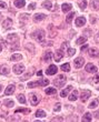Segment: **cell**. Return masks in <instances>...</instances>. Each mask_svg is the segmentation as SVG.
<instances>
[{
	"label": "cell",
	"instance_id": "cell-1",
	"mask_svg": "<svg viewBox=\"0 0 99 122\" xmlns=\"http://www.w3.org/2000/svg\"><path fill=\"white\" fill-rule=\"evenodd\" d=\"M31 36H32V38H35L38 42H42L45 40V31L44 30H36L35 32H32Z\"/></svg>",
	"mask_w": 99,
	"mask_h": 122
},
{
	"label": "cell",
	"instance_id": "cell-2",
	"mask_svg": "<svg viewBox=\"0 0 99 122\" xmlns=\"http://www.w3.org/2000/svg\"><path fill=\"white\" fill-rule=\"evenodd\" d=\"M7 40L8 42L10 43V44H15V49L16 48H18V42H19V37L16 35V33H11L9 36L7 37Z\"/></svg>",
	"mask_w": 99,
	"mask_h": 122
},
{
	"label": "cell",
	"instance_id": "cell-3",
	"mask_svg": "<svg viewBox=\"0 0 99 122\" xmlns=\"http://www.w3.org/2000/svg\"><path fill=\"white\" fill-rule=\"evenodd\" d=\"M49 84V80L47 79H42V80H39V81H36V82H29L27 84L28 88H33V87H38V86H48Z\"/></svg>",
	"mask_w": 99,
	"mask_h": 122
},
{
	"label": "cell",
	"instance_id": "cell-4",
	"mask_svg": "<svg viewBox=\"0 0 99 122\" xmlns=\"http://www.w3.org/2000/svg\"><path fill=\"white\" fill-rule=\"evenodd\" d=\"M66 75H63V74H60L57 77V79L54 81V83H55V86L56 87H59V88H63V86L66 83Z\"/></svg>",
	"mask_w": 99,
	"mask_h": 122
},
{
	"label": "cell",
	"instance_id": "cell-5",
	"mask_svg": "<svg viewBox=\"0 0 99 122\" xmlns=\"http://www.w3.org/2000/svg\"><path fill=\"white\" fill-rule=\"evenodd\" d=\"M91 96V92L89 90H82L80 92V100L82 102H86V101L89 99V97Z\"/></svg>",
	"mask_w": 99,
	"mask_h": 122
},
{
	"label": "cell",
	"instance_id": "cell-6",
	"mask_svg": "<svg viewBox=\"0 0 99 122\" xmlns=\"http://www.w3.org/2000/svg\"><path fill=\"white\" fill-rule=\"evenodd\" d=\"M14 72L16 74H21L22 72L25 71V65H21V63H18V65H14Z\"/></svg>",
	"mask_w": 99,
	"mask_h": 122
},
{
	"label": "cell",
	"instance_id": "cell-7",
	"mask_svg": "<svg viewBox=\"0 0 99 122\" xmlns=\"http://www.w3.org/2000/svg\"><path fill=\"white\" fill-rule=\"evenodd\" d=\"M75 67L77 69H80L82 65H84V63H85V59L82 57H78V58H76L75 59Z\"/></svg>",
	"mask_w": 99,
	"mask_h": 122
},
{
	"label": "cell",
	"instance_id": "cell-8",
	"mask_svg": "<svg viewBox=\"0 0 99 122\" xmlns=\"http://www.w3.org/2000/svg\"><path fill=\"white\" fill-rule=\"evenodd\" d=\"M57 70H58V68L55 65H49V68L46 70V73L48 75H54L55 73H57Z\"/></svg>",
	"mask_w": 99,
	"mask_h": 122
},
{
	"label": "cell",
	"instance_id": "cell-9",
	"mask_svg": "<svg viewBox=\"0 0 99 122\" xmlns=\"http://www.w3.org/2000/svg\"><path fill=\"white\" fill-rule=\"evenodd\" d=\"M86 71L89 72V73H95V72H98V69H97V67L95 65L88 63V65H86Z\"/></svg>",
	"mask_w": 99,
	"mask_h": 122
},
{
	"label": "cell",
	"instance_id": "cell-10",
	"mask_svg": "<svg viewBox=\"0 0 99 122\" xmlns=\"http://www.w3.org/2000/svg\"><path fill=\"white\" fill-rule=\"evenodd\" d=\"M88 54H89V57H91V58H98L99 51H98V49H96V48H90L88 50Z\"/></svg>",
	"mask_w": 99,
	"mask_h": 122
},
{
	"label": "cell",
	"instance_id": "cell-11",
	"mask_svg": "<svg viewBox=\"0 0 99 122\" xmlns=\"http://www.w3.org/2000/svg\"><path fill=\"white\" fill-rule=\"evenodd\" d=\"M30 97H31L30 98V103L32 104V105H37V104L39 103V100H40V99H39V97H38L37 94L32 93Z\"/></svg>",
	"mask_w": 99,
	"mask_h": 122
},
{
	"label": "cell",
	"instance_id": "cell-12",
	"mask_svg": "<svg viewBox=\"0 0 99 122\" xmlns=\"http://www.w3.org/2000/svg\"><path fill=\"white\" fill-rule=\"evenodd\" d=\"M15 84H9V86L6 88V90H4V93L7 94V96H10V94H12L14 92H15Z\"/></svg>",
	"mask_w": 99,
	"mask_h": 122
},
{
	"label": "cell",
	"instance_id": "cell-13",
	"mask_svg": "<svg viewBox=\"0 0 99 122\" xmlns=\"http://www.w3.org/2000/svg\"><path fill=\"white\" fill-rule=\"evenodd\" d=\"M63 57V50H57L55 52V61L56 62H59L61 60V58Z\"/></svg>",
	"mask_w": 99,
	"mask_h": 122
},
{
	"label": "cell",
	"instance_id": "cell-14",
	"mask_svg": "<svg viewBox=\"0 0 99 122\" xmlns=\"http://www.w3.org/2000/svg\"><path fill=\"white\" fill-rule=\"evenodd\" d=\"M45 18H47V16L44 13H36L35 16H33V20L36 22H39L41 21V20H44Z\"/></svg>",
	"mask_w": 99,
	"mask_h": 122
},
{
	"label": "cell",
	"instance_id": "cell-15",
	"mask_svg": "<svg viewBox=\"0 0 99 122\" xmlns=\"http://www.w3.org/2000/svg\"><path fill=\"white\" fill-rule=\"evenodd\" d=\"M86 23V18L85 17H79V18L76 19V26L77 27H82Z\"/></svg>",
	"mask_w": 99,
	"mask_h": 122
},
{
	"label": "cell",
	"instance_id": "cell-16",
	"mask_svg": "<svg viewBox=\"0 0 99 122\" xmlns=\"http://www.w3.org/2000/svg\"><path fill=\"white\" fill-rule=\"evenodd\" d=\"M71 89H72V87L71 86H68L66 88V89H63L61 92H60V97L61 98H65V97H67V94L69 93L70 91H71Z\"/></svg>",
	"mask_w": 99,
	"mask_h": 122
},
{
	"label": "cell",
	"instance_id": "cell-17",
	"mask_svg": "<svg viewBox=\"0 0 99 122\" xmlns=\"http://www.w3.org/2000/svg\"><path fill=\"white\" fill-rule=\"evenodd\" d=\"M9 73V68H8V65H0V74H8Z\"/></svg>",
	"mask_w": 99,
	"mask_h": 122
},
{
	"label": "cell",
	"instance_id": "cell-18",
	"mask_svg": "<svg viewBox=\"0 0 99 122\" xmlns=\"http://www.w3.org/2000/svg\"><path fill=\"white\" fill-rule=\"evenodd\" d=\"M90 7L94 10H99V0H91L90 1Z\"/></svg>",
	"mask_w": 99,
	"mask_h": 122
},
{
	"label": "cell",
	"instance_id": "cell-19",
	"mask_svg": "<svg viewBox=\"0 0 99 122\" xmlns=\"http://www.w3.org/2000/svg\"><path fill=\"white\" fill-rule=\"evenodd\" d=\"M2 26H4V29H8V28H11L12 27V20L11 19H6L4 21V23H2Z\"/></svg>",
	"mask_w": 99,
	"mask_h": 122
},
{
	"label": "cell",
	"instance_id": "cell-20",
	"mask_svg": "<svg viewBox=\"0 0 99 122\" xmlns=\"http://www.w3.org/2000/svg\"><path fill=\"white\" fill-rule=\"evenodd\" d=\"M70 101H76L78 99V91L77 90H73L72 91V93L69 96V98H68Z\"/></svg>",
	"mask_w": 99,
	"mask_h": 122
},
{
	"label": "cell",
	"instance_id": "cell-21",
	"mask_svg": "<svg viewBox=\"0 0 99 122\" xmlns=\"http://www.w3.org/2000/svg\"><path fill=\"white\" fill-rule=\"evenodd\" d=\"M51 58H52V52L51 51H47L44 56V60L46 61V62H49V61L51 60Z\"/></svg>",
	"mask_w": 99,
	"mask_h": 122
},
{
	"label": "cell",
	"instance_id": "cell-22",
	"mask_svg": "<svg viewBox=\"0 0 99 122\" xmlns=\"http://www.w3.org/2000/svg\"><path fill=\"white\" fill-rule=\"evenodd\" d=\"M25 4H26V1H25V0H15V6L17 8L25 7Z\"/></svg>",
	"mask_w": 99,
	"mask_h": 122
},
{
	"label": "cell",
	"instance_id": "cell-23",
	"mask_svg": "<svg viewBox=\"0 0 99 122\" xmlns=\"http://www.w3.org/2000/svg\"><path fill=\"white\" fill-rule=\"evenodd\" d=\"M71 9H72V7H71V4H63V6H61L63 12H68V11L71 10Z\"/></svg>",
	"mask_w": 99,
	"mask_h": 122
},
{
	"label": "cell",
	"instance_id": "cell-24",
	"mask_svg": "<svg viewBox=\"0 0 99 122\" xmlns=\"http://www.w3.org/2000/svg\"><path fill=\"white\" fill-rule=\"evenodd\" d=\"M51 6H52V4L50 0H47V1H45L44 4H42V7H44L45 9H48V10L51 9Z\"/></svg>",
	"mask_w": 99,
	"mask_h": 122
},
{
	"label": "cell",
	"instance_id": "cell-25",
	"mask_svg": "<svg viewBox=\"0 0 99 122\" xmlns=\"http://www.w3.org/2000/svg\"><path fill=\"white\" fill-rule=\"evenodd\" d=\"M98 103H99V99H95L92 102H90V103H89V108H90V109H95L96 107L98 105Z\"/></svg>",
	"mask_w": 99,
	"mask_h": 122
},
{
	"label": "cell",
	"instance_id": "cell-26",
	"mask_svg": "<svg viewBox=\"0 0 99 122\" xmlns=\"http://www.w3.org/2000/svg\"><path fill=\"white\" fill-rule=\"evenodd\" d=\"M22 58L21 54H19V53H15V54H12L10 57V61H15V60H20Z\"/></svg>",
	"mask_w": 99,
	"mask_h": 122
},
{
	"label": "cell",
	"instance_id": "cell-27",
	"mask_svg": "<svg viewBox=\"0 0 99 122\" xmlns=\"http://www.w3.org/2000/svg\"><path fill=\"white\" fill-rule=\"evenodd\" d=\"M4 103L6 107H8V108H12V107L15 105V102H14L12 100H4Z\"/></svg>",
	"mask_w": 99,
	"mask_h": 122
},
{
	"label": "cell",
	"instance_id": "cell-28",
	"mask_svg": "<svg viewBox=\"0 0 99 122\" xmlns=\"http://www.w3.org/2000/svg\"><path fill=\"white\" fill-rule=\"evenodd\" d=\"M86 41H87V37H80L79 39H77V41H76V43L80 46V44H82V43H85V42H86Z\"/></svg>",
	"mask_w": 99,
	"mask_h": 122
},
{
	"label": "cell",
	"instance_id": "cell-29",
	"mask_svg": "<svg viewBox=\"0 0 99 122\" xmlns=\"http://www.w3.org/2000/svg\"><path fill=\"white\" fill-rule=\"evenodd\" d=\"M73 17H75V12H71V13L68 14V16H67V18H66L67 23H71V20H72Z\"/></svg>",
	"mask_w": 99,
	"mask_h": 122
},
{
	"label": "cell",
	"instance_id": "cell-30",
	"mask_svg": "<svg viewBox=\"0 0 99 122\" xmlns=\"http://www.w3.org/2000/svg\"><path fill=\"white\" fill-rule=\"evenodd\" d=\"M36 117H38V118H44V117H46V112L42 111V110H38V111L36 112Z\"/></svg>",
	"mask_w": 99,
	"mask_h": 122
},
{
	"label": "cell",
	"instance_id": "cell-31",
	"mask_svg": "<svg viewBox=\"0 0 99 122\" xmlns=\"http://www.w3.org/2000/svg\"><path fill=\"white\" fill-rule=\"evenodd\" d=\"M82 121H84V122L91 121V114H90V113H86V114L82 117Z\"/></svg>",
	"mask_w": 99,
	"mask_h": 122
},
{
	"label": "cell",
	"instance_id": "cell-32",
	"mask_svg": "<svg viewBox=\"0 0 99 122\" xmlns=\"http://www.w3.org/2000/svg\"><path fill=\"white\" fill-rule=\"evenodd\" d=\"M79 7H80L81 10H85V9H86V7H87V1H86V0L80 1V2H79Z\"/></svg>",
	"mask_w": 99,
	"mask_h": 122
},
{
	"label": "cell",
	"instance_id": "cell-33",
	"mask_svg": "<svg viewBox=\"0 0 99 122\" xmlns=\"http://www.w3.org/2000/svg\"><path fill=\"white\" fill-rule=\"evenodd\" d=\"M18 101L20 102V103H26V98H25V96L23 94H19L18 96Z\"/></svg>",
	"mask_w": 99,
	"mask_h": 122
},
{
	"label": "cell",
	"instance_id": "cell-34",
	"mask_svg": "<svg viewBox=\"0 0 99 122\" xmlns=\"http://www.w3.org/2000/svg\"><path fill=\"white\" fill-rule=\"evenodd\" d=\"M61 70L63 71H70V65L69 63H65L61 65Z\"/></svg>",
	"mask_w": 99,
	"mask_h": 122
},
{
	"label": "cell",
	"instance_id": "cell-35",
	"mask_svg": "<svg viewBox=\"0 0 99 122\" xmlns=\"http://www.w3.org/2000/svg\"><path fill=\"white\" fill-rule=\"evenodd\" d=\"M57 91H56V89H54V88H48V89H46V93L47 94H55Z\"/></svg>",
	"mask_w": 99,
	"mask_h": 122
},
{
	"label": "cell",
	"instance_id": "cell-36",
	"mask_svg": "<svg viewBox=\"0 0 99 122\" xmlns=\"http://www.w3.org/2000/svg\"><path fill=\"white\" fill-rule=\"evenodd\" d=\"M32 74H33V72L31 71V72H29L28 74H25L23 77H21V79H20V80H21V81H23V80H26V79H29V78H30V77H31Z\"/></svg>",
	"mask_w": 99,
	"mask_h": 122
},
{
	"label": "cell",
	"instance_id": "cell-37",
	"mask_svg": "<svg viewBox=\"0 0 99 122\" xmlns=\"http://www.w3.org/2000/svg\"><path fill=\"white\" fill-rule=\"evenodd\" d=\"M75 52H76V49H73V48H69V49H68V54H69V57L73 56Z\"/></svg>",
	"mask_w": 99,
	"mask_h": 122
},
{
	"label": "cell",
	"instance_id": "cell-38",
	"mask_svg": "<svg viewBox=\"0 0 99 122\" xmlns=\"http://www.w3.org/2000/svg\"><path fill=\"white\" fill-rule=\"evenodd\" d=\"M19 112H25V113H28L30 112L29 109H18V110H16V113H19Z\"/></svg>",
	"mask_w": 99,
	"mask_h": 122
},
{
	"label": "cell",
	"instance_id": "cell-39",
	"mask_svg": "<svg viewBox=\"0 0 99 122\" xmlns=\"http://www.w3.org/2000/svg\"><path fill=\"white\" fill-rule=\"evenodd\" d=\"M60 109H61V104H60V103H57V104L55 105V108H54V111L58 112V111H60Z\"/></svg>",
	"mask_w": 99,
	"mask_h": 122
},
{
	"label": "cell",
	"instance_id": "cell-40",
	"mask_svg": "<svg viewBox=\"0 0 99 122\" xmlns=\"http://www.w3.org/2000/svg\"><path fill=\"white\" fill-rule=\"evenodd\" d=\"M0 9H7V4L4 1H0Z\"/></svg>",
	"mask_w": 99,
	"mask_h": 122
},
{
	"label": "cell",
	"instance_id": "cell-41",
	"mask_svg": "<svg viewBox=\"0 0 99 122\" xmlns=\"http://www.w3.org/2000/svg\"><path fill=\"white\" fill-rule=\"evenodd\" d=\"M35 8H36V4H30L29 6H28V9H29V10H33Z\"/></svg>",
	"mask_w": 99,
	"mask_h": 122
},
{
	"label": "cell",
	"instance_id": "cell-42",
	"mask_svg": "<svg viewBox=\"0 0 99 122\" xmlns=\"http://www.w3.org/2000/svg\"><path fill=\"white\" fill-rule=\"evenodd\" d=\"M94 80H95V82H99V72L95 75V78H94Z\"/></svg>",
	"mask_w": 99,
	"mask_h": 122
},
{
	"label": "cell",
	"instance_id": "cell-43",
	"mask_svg": "<svg viewBox=\"0 0 99 122\" xmlns=\"http://www.w3.org/2000/svg\"><path fill=\"white\" fill-rule=\"evenodd\" d=\"M95 41H96V42H98V43H99V32H98V33H96V36H95Z\"/></svg>",
	"mask_w": 99,
	"mask_h": 122
},
{
	"label": "cell",
	"instance_id": "cell-44",
	"mask_svg": "<svg viewBox=\"0 0 99 122\" xmlns=\"http://www.w3.org/2000/svg\"><path fill=\"white\" fill-rule=\"evenodd\" d=\"M67 44H68V42H63V44H61V50H63V49L67 47Z\"/></svg>",
	"mask_w": 99,
	"mask_h": 122
},
{
	"label": "cell",
	"instance_id": "cell-45",
	"mask_svg": "<svg viewBox=\"0 0 99 122\" xmlns=\"http://www.w3.org/2000/svg\"><path fill=\"white\" fill-rule=\"evenodd\" d=\"M87 48H88V44H85V46H82V47L80 48V50L81 51H85L86 49H87Z\"/></svg>",
	"mask_w": 99,
	"mask_h": 122
},
{
	"label": "cell",
	"instance_id": "cell-46",
	"mask_svg": "<svg viewBox=\"0 0 99 122\" xmlns=\"http://www.w3.org/2000/svg\"><path fill=\"white\" fill-rule=\"evenodd\" d=\"M90 21H91V23H95V22H96V17H95V16H91V19H90Z\"/></svg>",
	"mask_w": 99,
	"mask_h": 122
},
{
	"label": "cell",
	"instance_id": "cell-47",
	"mask_svg": "<svg viewBox=\"0 0 99 122\" xmlns=\"http://www.w3.org/2000/svg\"><path fill=\"white\" fill-rule=\"evenodd\" d=\"M95 118L97 119V120H99V111H96L95 112Z\"/></svg>",
	"mask_w": 99,
	"mask_h": 122
},
{
	"label": "cell",
	"instance_id": "cell-48",
	"mask_svg": "<svg viewBox=\"0 0 99 122\" xmlns=\"http://www.w3.org/2000/svg\"><path fill=\"white\" fill-rule=\"evenodd\" d=\"M52 121H63V118H54Z\"/></svg>",
	"mask_w": 99,
	"mask_h": 122
},
{
	"label": "cell",
	"instance_id": "cell-49",
	"mask_svg": "<svg viewBox=\"0 0 99 122\" xmlns=\"http://www.w3.org/2000/svg\"><path fill=\"white\" fill-rule=\"evenodd\" d=\"M37 74H38L39 77H40V75H42V72H41V71H38V73H37Z\"/></svg>",
	"mask_w": 99,
	"mask_h": 122
},
{
	"label": "cell",
	"instance_id": "cell-50",
	"mask_svg": "<svg viewBox=\"0 0 99 122\" xmlns=\"http://www.w3.org/2000/svg\"><path fill=\"white\" fill-rule=\"evenodd\" d=\"M1 91H2V86L0 84V92H1Z\"/></svg>",
	"mask_w": 99,
	"mask_h": 122
}]
</instances>
